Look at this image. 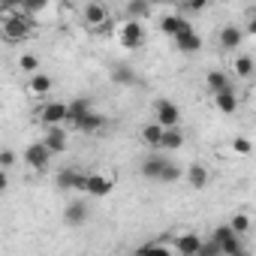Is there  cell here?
I'll return each instance as SVG.
<instances>
[{"label":"cell","instance_id":"484cf974","mask_svg":"<svg viewBox=\"0 0 256 256\" xmlns=\"http://www.w3.org/2000/svg\"><path fill=\"white\" fill-rule=\"evenodd\" d=\"M76 175H78V169H76V166H70V169H60V172L54 175V181H58V187H60V190H72Z\"/></svg>","mask_w":256,"mask_h":256},{"label":"cell","instance_id":"1f68e13d","mask_svg":"<svg viewBox=\"0 0 256 256\" xmlns=\"http://www.w3.org/2000/svg\"><path fill=\"white\" fill-rule=\"evenodd\" d=\"M196 256H223V253H220V247H217L211 238H202V244H199Z\"/></svg>","mask_w":256,"mask_h":256},{"label":"cell","instance_id":"44dd1931","mask_svg":"<svg viewBox=\"0 0 256 256\" xmlns=\"http://www.w3.org/2000/svg\"><path fill=\"white\" fill-rule=\"evenodd\" d=\"M184 148V130L175 126V130H163V139H160V151H178Z\"/></svg>","mask_w":256,"mask_h":256},{"label":"cell","instance_id":"30bf717a","mask_svg":"<svg viewBox=\"0 0 256 256\" xmlns=\"http://www.w3.org/2000/svg\"><path fill=\"white\" fill-rule=\"evenodd\" d=\"M108 6L106 4H100V0H88L84 4V10H82V18H84V24H90V28H100V24H108Z\"/></svg>","mask_w":256,"mask_h":256},{"label":"cell","instance_id":"ac0fdd59","mask_svg":"<svg viewBox=\"0 0 256 256\" xmlns=\"http://www.w3.org/2000/svg\"><path fill=\"white\" fill-rule=\"evenodd\" d=\"M199 244H202V235H196V232H181V235L175 238V250H178V256H196Z\"/></svg>","mask_w":256,"mask_h":256},{"label":"cell","instance_id":"4316f807","mask_svg":"<svg viewBox=\"0 0 256 256\" xmlns=\"http://www.w3.org/2000/svg\"><path fill=\"white\" fill-rule=\"evenodd\" d=\"M226 226H229L238 238H244V235H247V229H250V217H247V214H232V220H229Z\"/></svg>","mask_w":256,"mask_h":256},{"label":"cell","instance_id":"83f0119b","mask_svg":"<svg viewBox=\"0 0 256 256\" xmlns=\"http://www.w3.org/2000/svg\"><path fill=\"white\" fill-rule=\"evenodd\" d=\"M18 70H22V72H30V76H34V72H40V58H36V54H30V52H24V54L18 58Z\"/></svg>","mask_w":256,"mask_h":256},{"label":"cell","instance_id":"3957f363","mask_svg":"<svg viewBox=\"0 0 256 256\" xmlns=\"http://www.w3.org/2000/svg\"><path fill=\"white\" fill-rule=\"evenodd\" d=\"M30 28H34V18H28V16L22 12V4H18L16 12H6V18H4V36H6L10 42H22V40L30 34Z\"/></svg>","mask_w":256,"mask_h":256},{"label":"cell","instance_id":"7a4b0ae2","mask_svg":"<svg viewBox=\"0 0 256 256\" xmlns=\"http://www.w3.org/2000/svg\"><path fill=\"white\" fill-rule=\"evenodd\" d=\"M36 120L46 126V130H48V126H66L70 124V108L60 100H46L40 106V112H36Z\"/></svg>","mask_w":256,"mask_h":256},{"label":"cell","instance_id":"9a60e30c","mask_svg":"<svg viewBox=\"0 0 256 256\" xmlns=\"http://www.w3.org/2000/svg\"><path fill=\"white\" fill-rule=\"evenodd\" d=\"M175 46H178V52H184V54H196V52L202 48V36H199L193 28H187V30H181V34L175 36Z\"/></svg>","mask_w":256,"mask_h":256},{"label":"cell","instance_id":"4dcf8cb0","mask_svg":"<svg viewBox=\"0 0 256 256\" xmlns=\"http://www.w3.org/2000/svg\"><path fill=\"white\" fill-rule=\"evenodd\" d=\"M16 151L12 148H0V172H6V169H12L16 166Z\"/></svg>","mask_w":256,"mask_h":256},{"label":"cell","instance_id":"6da1fadb","mask_svg":"<svg viewBox=\"0 0 256 256\" xmlns=\"http://www.w3.org/2000/svg\"><path fill=\"white\" fill-rule=\"evenodd\" d=\"M142 175H145L148 181H163V184H172V181H178V178L184 175V169H181L175 160H169V157L151 154V157L142 163Z\"/></svg>","mask_w":256,"mask_h":256},{"label":"cell","instance_id":"277c9868","mask_svg":"<svg viewBox=\"0 0 256 256\" xmlns=\"http://www.w3.org/2000/svg\"><path fill=\"white\" fill-rule=\"evenodd\" d=\"M52 160H54V157H52V151H48L40 139H36V142H30V145L24 148V163H28L34 172H48V169H52Z\"/></svg>","mask_w":256,"mask_h":256},{"label":"cell","instance_id":"603a6c76","mask_svg":"<svg viewBox=\"0 0 256 256\" xmlns=\"http://www.w3.org/2000/svg\"><path fill=\"white\" fill-rule=\"evenodd\" d=\"M66 108H70V124H72L76 118H82L84 112H90L94 102H90V96H76L72 102H66Z\"/></svg>","mask_w":256,"mask_h":256},{"label":"cell","instance_id":"836d02e7","mask_svg":"<svg viewBox=\"0 0 256 256\" xmlns=\"http://www.w3.org/2000/svg\"><path fill=\"white\" fill-rule=\"evenodd\" d=\"M6 187H10V178H6V172H0V193H6Z\"/></svg>","mask_w":256,"mask_h":256},{"label":"cell","instance_id":"f1b7e54d","mask_svg":"<svg viewBox=\"0 0 256 256\" xmlns=\"http://www.w3.org/2000/svg\"><path fill=\"white\" fill-rule=\"evenodd\" d=\"M126 22H142L145 16H151V6L148 4H126Z\"/></svg>","mask_w":256,"mask_h":256},{"label":"cell","instance_id":"7c38bea8","mask_svg":"<svg viewBox=\"0 0 256 256\" xmlns=\"http://www.w3.org/2000/svg\"><path fill=\"white\" fill-rule=\"evenodd\" d=\"M108 120H106V114H100V112H84L82 118H76L70 126H76V130H82V133H96V130H102Z\"/></svg>","mask_w":256,"mask_h":256},{"label":"cell","instance_id":"4fadbf2b","mask_svg":"<svg viewBox=\"0 0 256 256\" xmlns=\"http://www.w3.org/2000/svg\"><path fill=\"white\" fill-rule=\"evenodd\" d=\"M88 217H90V211H88V202H82V199H76L64 208V223L66 226H84Z\"/></svg>","mask_w":256,"mask_h":256},{"label":"cell","instance_id":"d6a6232c","mask_svg":"<svg viewBox=\"0 0 256 256\" xmlns=\"http://www.w3.org/2000/svg\"><path fill=\"white\" fill-rule=\"evenodd\" d=\"M232 151H235V154H250V139H247V136L232 139Z\"/></svg>","mask_w":256,"mask_h":256},{"label":"cell","instance_id":"ffe728a7","mask_svg":"<svg viewBox=\"0 0 256 256\" xmlns=\"http://www.w3.org/2000/svg\"><path fill=\"white\" fill-rule=\"evenodd\" d=\"M232 84V78H229V72H223V70H211L208 76H205V88H208V94L214 96V94H220L223 88H229Z\"/></svg>","mask_w":256,"mask_h":256},{"label":"cell","instance_id":"8fae6325","mask_svg":"<svg viewBox=\"0 0 256 256\" xmlns=\"http://www.w3.org/2000/svg\"><path fill=\"white\" fill-rule=\"evenodd\" d=\"M241 42H244V30H241L238 24H223V28H220V34H217V46H220V52L241 48Z\"/></svg>","mask_w":256,"mask_h":256},{"label":"cell","instance_id":"2e32d148","mask_svg":"<svg viewBox=\"0 0 256 256\" xmlns=\"http://www.w3.org/2000/svg\"><path fill=\"white\" fill-rule=\"evenodd\" d=\"M28 90H30L34 96H48V94L54 90V78H52L48 72H42V70H40V72H34V76H30Z\"/></svg>","mask_w":256,"mask_h":256},{"label":"cell","instance_id":"d4e9b609","mask_svg":"<svg viewBox=\"0 0 256 256\" xmlns=\"http://www.w3.org/2000/svg\"><path fill=\"white\" fill-rule=\"evenodd\" d=\"M232 72H235L238 78H250V76H253V58H250V54H238Z\"/></svg>","mask_w":256,"mask_h":256},{"label":"cell","instance_id":"e575fe53","mask_svg":"<svg viewBox=\"0 0 256 256\" xmlns=\"http://www.w3.org/2000/svg\"><path fill=\"white\" fill-rule=\"evenodd\" d=\"M232 256H250V253H247V247H241V250H235Z\"/></svg>","mask_w":256,"mask_h":256},{"label":"cell","instance_id":"ba28073f","mask_svg":"<svg viewBox=\"0 0 256 256\" xmlns=\"http://www.w3.org/2000/svg\"><path fill=\"white\" fill-rule=\"evenodd\" d=\"M211 241L220 247V253H223V256H232L235 250H241V247H244V241H241V238L226 226V223H223V226H217V229L211 232Z\"/></svg>","mask_w":256,"mask_h":256},{"label":"cell","instance_id":"d6986e66","mask_svg":"<svg viewBox=\"0 0 256 256\" xmlns=\"http://www.w3.org/2000/svg\"><path fill=\"white\" fill-rule=\"evenodd\" d=\"M184 175H187V184H190L193 190H205V187H208V169H205L202 163H190V166L184 169Z\"/></svg>","mask_w":256,"mask_h":256},{"label":"cell","instance_id":"cb8c5ba5","mask_svg":"<svg viewBox=\"0 0 256 256\" xmlns=\"http://www.w3.org/2000/svg\"><path fill=\"white\" fill-rule=\"evenodd\" d=\"M136 256H175L163 241H148V244H142L139 250H136Z\"/></svg>","mask_w":256,"mask_h":256},{"label":"cell","instance_id":"8992f818","mask_svg":"<svg viewBox=\"0 0 256 256\" xmlns=\"http://www.w3.org/2000/svg\"><path fill=\"white\" fill-rule=\"evenodd\" d=\"M154 114H157L154 124H160L163 130H175V126H181V108H178L172 100H157Z\"/></svg>","mask_w":256,"mask_h":256},{"label":"cell","instance_id":"f546056e","mask_svg":"<svg viewBox=\"0 0 256 256\" xmlns=\"http://www.w3.org/2000/svg\"><path fill=\"white\" fill-rule=\"evenodd\" d=\"M112 82H118V84H136V76L126 66H118V70H112Z\"/></svg>","mask_w":256,"mask_h":256},{"label":"cell","instance_id":"5b68a950","mask_svg":"<svg viewBox=\"0 0 256 256\" xmlns=\"http://www.w3.org/2000/svg\"><path fill=\"white\" fill-rule=\"evenodd\" d=\"M112 190H114V175H106V172H88L84 187H82V193H88L94 199H102Z\"/></svg>","mask_w":256,"mask_h":256},{"label":"cell","instance_id":"7402d4cb","mask_svg":"<svg viewBox=\"0 0 256 256\" xmlns=\"http://www.w3.org/2000/svg\"><path fill=\"white\" fill-rule=\"evenodd\" d=\"M160 139H163V126H160V124L151 120V124L142 126V142H145L151 151H160Z\"/></svg>","mask_w":256,"mask_h":256},{"label":"cell","instance_id":"52a82bcc","mask_svg":"<svg viewBox=\"0 0 256 256\" xmlns=\"http://www.w3.org/2000/svg\"><path fill=\"white\" fill-rule=\"evenodd\" d=\"M118 42L124 48H142L145 46V24L142 22H124L118 30Z\"/></svg>","mask_w":256,"mask_h":256},{"label":"cell","instance_id":"9c48e42d","mask_svg":"<svg viewBox=\"0 0 256 256\" xmlns=\"http://www.w3.org/2000/svg\"><path fill=\"white\" fill-rule=\"evenodd\" d=\"M48 151H52V157H58V154H64L66 148H70V136H66V126H48V130L42 133V139H40Z\"/></svg>","mask_w":256,"mask_h":256},{"label":"cell","instance_id":"5bb4252c","mask_svg":"<svg viewBox=\"0 0 256 256\" xmlns=\"http://www.w3.org/2000/svg\"><path fill=\"white\" fill-rule=\"evenodd\" d=\"M187 28H193V24H190V22H187L184 16H178V12L160 16V30H163L166 36H172V40H175V36H178L181 30H187Z\"/></svg>","mask_w":256,"mask_h":256},{"label":"cell","instance_id":"e0dca14e","mask_svg":"<svg viewBox=\"0 0 256 256\" xmlns=\"http://www.w3.org/2000/svg\"><path fill=\"white\" fill-rule=\"evenodd\" d=\"M214 106H217L223 114H235V108H238V90H235V84H229V88H223L220 94H214Z\"/></svg>","mask_w":256,"mask_h":256}]
</instances>
